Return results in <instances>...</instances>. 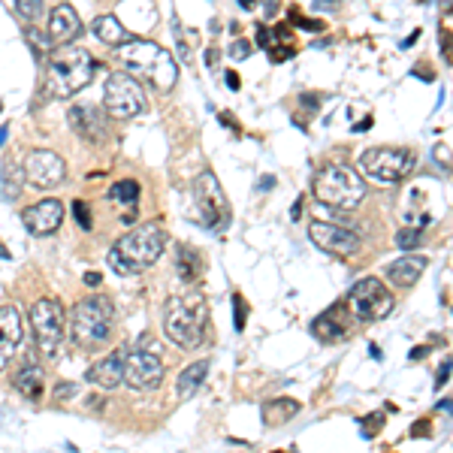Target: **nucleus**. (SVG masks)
<instances>
[{
	"instance_id": "nucleus-40",
	"label": "nucleus",
	"mask_w": 453,
	"mask_h": 453,
	"mask_svg": "<svg viewBox=\"0 0 453 453\" xmlns=\"http://www.w3.org/2000/svg\"><path fill=\"white\" fill-rule=\"evenodd\" d=\"M338 0H314V9L317 13H323V9H336Z\"/></svg>"
},
{
	"instance_id": "nucleus-23",
	"label": "nucleus",
	"mask_w": 453,
	"mask_h": 453,
	"mask_svg": "<svg viewBox=\"0 0 453 453\" xmlns=\"http://www.w3.org/2000/svg\"><path fill=\"white\" fill-rule=\"evenodd\" d=\"M206 375H209V362L206 360H200L194 362V366H188L185 372L178 375L176 381V390H178V399H194V396L200 393V387L206 384Z\"/></svg>"
},
{
	"instance_id": "nucleus-8",
	"label": "nucleus",
	"mask_w": 453,
	"mask_h": 453,
	"mask_svg": "<svg viewBox=\"0 0 453 453\" xmlns=\"http://www.w3.org/2000/svg\"><path fill=\"white\" fill-rule=\"evenodd\" d=\"M414 169V151L399 149V145H378V149H366L360 154L357 173L362 178H375L384 185L402 181Z\"/></svg>"
},
{
	"instance_id": "nucleus-55",
	"label": "nucleus",
	"mask_w": 453,
	"mask_h": 453,
	"mask_svg": "<svg viewBox=\"0 0 453 453\" xmlns=\"http://www.w3.org/2000/svg\"><path fill=\"white\" fill-rule=\"evenodd\" d=\"M0 109H4V106H0Z\"/></svg>"
},
{
	"instance_id": "nucleus-22",
	"label": "nucleus",
	"mask_w": 453,
	"mask_h": 453,
	"mask_svg": "<svg viewBox=\"0 0 453 453\" xmlns=\"http://www.w3.org/2000/svg\"><path fill=\"white\" fill-rule=\"evenodd\" d=\"M91 30H94V37L103 42V45H112V49H118L121 42H127L133 33L127 30L118 21V16H97L94 25H91Z\"/></svg>"
},
{
	"instance_id": "nucleus-4",
	"label": "nucleus",
	"mask_w": 453,
	"mask_h": 453,
	"mask_svg": "<svg viewBox=\"0 0 453 453\" xmlns=\"http://www.w3.org/2000/svg\"><path fill=\"white\" fill-rule=\"evenodd\" d=\"M206 321L209 309L200 293H194V297H173L164 311V333L173 345L194 350L206 342Z\"/></svg>"
},
{
	"instance_id": "nucleus-46",
	"label": "nucleus",
	"mask_w": 453,
	"mask_h": 453,
	"mask_svg": "<svg viewBox=\"0 0 453 453\" xmlns=\"http://www.w3.org/2000/svg\"><path fill=\"white\" fill-rule=\"evenodd\" d=\"M372 127V118H362L360 124H354V133H362V130H369Z\"/></svg>"
},
{
	"instance_id": "nucleus-47",
	"label": "nucleus",
	"mask_w": 453,
	"mask_h": 453,
	"mask_svg": "<svg viewBox=\"0 0 453 453\" xmlns=\"http://www.w3.org/2000/svg\"><path fill=\"white\" fill-rule=\"evenodd\" d=\"M302 103L305 106H317V97L314 94H302Z\"/></svg>"
},
{
	"instance_id": "nucleus-21",
	"label": "nucleus",
	"mask_w": 453,
	"mask_h": 453,
	"mask_svg": "<svg viewBox=\"0 0 453 453\" xmlns=\"http://www.w3.org/2000/svg\"><path fill=\"white\" fill-rule=\"evenodd\" d=\"M426 266H429L426 257H420V254H408V257L393 260V263L384 269V275H387L396 287H411V285H417V278L423 275Z\"/></svg>"
},
{
	"instance_id": "nucleus-2",
	"label": "nucleus",
	"mask_w": 453,
	"mask_h": 453,
	"mask_svg": "<svg viewBox=\"0 0 453 453\" xmlns=\"http://www.w3.org/2000/svg\"><path fill=\"white\" fill-rule=\"evenodd\" d=\"M94 70H97V61L91 58L82 45L67 42L49 58V67H45V88H49V94L55 100H67L91 85Z\"/></svg>"
},
{
	"instance_id": "nucleus-34",
	"label": "nucleus",
	"mask_w": 453,
	"mask_h": 453,
	"mask_svg": "<svg viewBox=\"0 0 453 453\" xmlns=\"http://www.w3.org/2000/svg\"><path fill=\"white\" fill-rule=\"evenodd\" d=\"M432 157H435V164L445 169V173H450V145H435Z\"/></svg>"
},
{
	"instance_id": "nucleus-53",
	"label": "nucleus",
	"mask_w": 453,
	"mask_h": 453,
	"mask_svg": "<svg viewBox=\"0 0 453 453\" xmlns=\"http://www.w3.org/2000/svg\"><path fill=\"white\" fill-rule=\"evenodd\" d=\"M6 136H9V127H0V145L6 142Z\"/></svg>"
},
{
	"instance_id": "nucleus-39",
	"label": "nucleus",
	"mask_w": 453,
	"mask_h": 453,
	"mask_svg": "<svg viewBox=\"0 0 453 453\" xmlns=\"http://www.w3.org/2000/svg\"><path fill=\"white\" fill-rule=\"evenodd\" d=\"M218 121H221V124H226V127H230L233 133H239V124L233 121V115H226V112H221V115H218Z\"/></svg>"
},
{
	"instance_id": "nucleus-25",
	"label": "nucleus",
	"mask_w": 453,
	"mask_h": 453,
	"mask_svg": "<svg viewBox=\"0 0 453 453\" xmlns=\"http://www.w3.org/2000/svg\"><path fill=\"white\" fill-rule=\"evenodd\" d=\"M176 251H178V257H176V272H178V278L185 281V285H194V281L200 278V272H202V254L194 251L190 245H178Z\"/></svg>"
},
{
	"instance_id": "nucleus-54",
	"label": "nucleus",
	"mask_w": 453,
	"mask_h": 453,
	"mask_svg": "<svg viewBox=\"0 0 453 453\" xmlns=\"http://www.w3.org/2000/svg\"><path fill=\"white\" fill-rule=\"evenodd\" d=\"M0 257H9V251H4V248H0Z\"/></svg>"
},
{
	"instance_id": "nucleus-15",
	"label": "nucleus",
	"mask_w": 453,
	"mask_h": 453,
	"mask_svg": "<svg viewBox=\"0 0 453 453\" xmlns=\"http://www.w3.org/2000/svg\"><path fill=\"white\" fill-rule=\"evenodd\" d=\"M67 121H70V127L82 136L85 142H103L106 139V115L97 106L76 103V106L67 109Z\"/></svg>"
},
{
	"instance_id": "nucleus-35",
	"label": "nucleus",
	"mask_w": 453,
	"mask_h": 453,
	"mask_svg": "<svg viewBox=\"0 0 453 453\" xmlns=\"http://www.w3.org/2000/svg\"><path fill=\"white\" fill-rule=\"evenodd\" d=\"M251 52H254V45L248 42V40H236V42L230 45V55H233V58H248Z\"/></svg>"
},
{
	"instance_id": "nucleus-36",
	"label": "nucleus",
	"mask_w": 453,
	"mask_h": 453,
	"mask_svg": "<svg viewBox=\"0 0 453 453\" xmlns=\"http://www.w3.org/2000/svg\"><path fill=\"white\" fill-rule=\"evenodd\" d=\"M450 381V360L441 362V369H438V378H435V387H441V384H447Z\"/></svg>"
},
{
	"instance_id": "nucleus-20",
	"label": "nucleus",
	"mask_w": 453,
	"mask_h": 453,
	"mask_svg": "<svg viewBox=\"0 0 453 453\" xmlns=\"http://www.w3.org/2000/svg\"><path fill=\"white\" fill-rule=\"evenodd\" d=\"M94 387H103V390H115L121 378H124V350H112L103 360H97L94 366L88 369L85 375Z\"/></svg>"
},
{
	"instance_id": "nucleus-24",
	"label": "nucleus",
	"mask_w": 453,
	"mask_h": 453,
	"mask_svg": "<svg viewBox=\"0 0 453 453\" xmlns=\"http://www.w3.org/2000/svg\"><path fill=\"white\" fill-rule=\"evenodd\" d=\"M42 387H45V372L37 366V362H28V366L16 375V390L25 396V399H30V402L40 399Z\"/></svg>"
},
{
	"instance_id": "nucleus-9",
	"label": "nucleus",
	"mask_w": 453,
	"mask_h": 453,
	"mask_svg": "<svg viewBox=\"0 0 453 453\" xmlns=\"http://www.w3.org/2000/svg\"><path fill=\"white\" fill-rule=\"evenodd\" d=\"M393 293L387 290V285L378 278H360L350 293L345 297V309L348 314L360 323H372V321H384L393 311Z\"/></svg>"
},
{
	"instance_id": "nucleus-43",
	"label": "nucleus",
	"mask_w": 453,
	"mask_h": 453,
	"mask_svg": "<svg viewBox=\"0 0 453 453\" xmlns=\"http://www.w3.org/2000/svg\"><path fill=\"white\" fill-rule=\"evenodd\" d=\"M100 281H103V278H100L97 272H85V285L88 287H100Z\"/></svg>"
},
{
	"instance_id": "nucleus-14",
	"label": "nucleus",
	"mask_w": 453,
	"mask_h": 453,
	"mask_svg": "<svg viewBox=\"0 0 453 453\" xmlns=\"http://www.w3.org/2000/svg\"><path fill=\"white\" fill-rule=\"evenodd\" d=\"M309 236H311V242L321 248V251L336 254V257H348V254H354L360 248V236L354 230H348V226H342V224L311 221Z\"/></svg>"
},
{
	"instance_id": "nucleus-6",
	"label": "nucleus",
	"mask_w": 453,
	"mask_h": 453,
	"mask_svg": "<svg viewBox=\"0 0 453 453\" xmlns=\"http://www.w3.org/2000/svg\"><path fill=\"white\" fill-rule=\"evenodd\" d=\"M115 330V309L106 297L79 299L70 311V336L79 348H100Z\"/></svg>"
},
{
	"instance_id": "nucleus-11",
	"label": "nucleus",
	"mask_w": 453,
	"mask_h": 453,
	"mask_svg": "<svg viewBox=\"0 0 453 453\" xmlns=\"http://www.w3.org/2000/svg\"><path fill=\"white\" fill-rule=\"evenodd\" d=\"M30 326H33V338L42 357L55 360L61 354V342H64V311L58 299H40L30 309Z\"/></svg>"
},
{
	"instance_id": "nucleus-26",
	"label": "nucleus",
	"mask_w": 453,
	"mask_h": 453,
	"mask_svg": "<svg viewBox=\"0 0 453 453\" xmlns=\"http://www.w3.org/2000/svg\"><path fill=\"white\" fill-rule=\"evenodd\" d=\"M299 414V402L297 399H272L263 405V420L269 426H281V423H287L290 417H297Z\"/></svg>"
},
{
	"instance_id": "nucleus-45",
	"label": "nucleus",
	"mask_w": 453,
	"mask_h": 453,
	"mask_svg": "<svg viewBox=\"0 0 453 453\" xmlns=\"http://www.w3.org/2000/svg\"><path fill=\"white\" fill-rule=\"evenodd\" d=\"M290 218H293V221H299V218H302V200H297V202L290 206Z\"/></svg>"
},
{
	"instance_id": "nucleus-49",
	"label": "nucleus",
	"mask_w": 453,
	"mask_h": 453,
	"mask_svg": "<svg viewBox=\"0 0 453 453\" xmlns=\"http://www.w3.org/2000/svg\"><path fill=\"white\" fill-rule=\"evenodd\" d=\"M206 61H209V67H214V61H218V52L209 49V52H206Z\"/></svg>"
},
{
	"instance_id": "nucleus-19",
	"label": "nucleus",
	"mask_w": 453,
	"mask_h": 453,
	"mask_svg": "<svg viewBox=\"0 0 453 453\" xmlns=\"http://www.w3.org/2000/svg\"><path fill=\"white\" fill-rule=\"evenodd\" d=\"M311 333L317 338H323V342H342V338L348 336V309H345V302H336L321 317H314Z\"/></svg>"
},
{
	"instance_id": "nucleus-27",
	"label": "nucleus",
	"mask_w": 453,
	"mask_h": 453,
	"mask_svg": "<svg viewBox=\"0 0 453 453\" xmlns=\"http://www.w3.org/2000/svg\"><path fill=\"white\" fill-rule=\"evenodd\" d=\"M109 200H118V202H124V206H136V200H139V181H133V178H127V181H115V185L109 188Z\"/></svg>"
},
{
	"instance_id": "nucleus-37",
	"label": "nucleus",
	"mask_w": 453,
	"mask_h": 453,
	"mask_svg": "<svg viewBox=\"0 0 453 453\" xmlns=\"http://www.w3.org/2000/svg\"><path fill=\"white\" fill-rule=\"evenodd\" d=\"M362 423L369 426V420H362ZM381 423H384V414H375V417H372V429H366V432H362V435H369V438H372V435H375L378 429H381Z\"/></svg>"
},
{
	"instance_id": "nucleus-28",
	"label": "nucleus",
	"mask_w": 453,
	"mask_h": 453,
	"mask_svg": "<svg viewBox=\"0 0 453 453\" xmlns=\"http://www.w3.org/2000/svg\"><path fill=\"white\" fill-rule=\"evenodd\" d=\"M6 4L16 9V16H21L25 21H30V25L42 16V0H6Z\"/></svg>"
},
{
	"instance_id": "nucleus-3",
	"label": "nucleus",
	"mask_w": 453,
	"mask_h": 453,
	"mask_svg": "<svg viewBox=\"0 0 453 453\" xmlns=\"http://www.w3.org/2000/svg\"><path fill=\"white\" fill-rule=\"evenodd\" d=\"M164 245H166V236L161 226L142 224L115 242V248L109 251V266L118 275H139V272L151 269L157 263V257L164 254Z\"/></svg>"
},
{
	"instance_id": "nucleus-31",
	"label": "nucleus",
	"mask_w": 453,
	"mask_h": 453,
	"mask_svg": "<svg viewBox=\"0 0 453 453\" xmlns=\"http://www.w3.org/2000/svg\"><path fill=\"white\" fill-rule=\"evenodd\" d=\"M233 326H236V333L245 330V299H242V293H233Z\"/></svg>"
},
{
	"instance_id": "nucleus-50",
	"label": "nucleus",
	"mask_w": 453,
	"mask_h": 453,
	"mask_svg": "<svg viewBox=\"0 0 453 453\" xmlns=\"http://www.w3.org/2000/svg\"><path fill=\"white\" fill-rule=\"evenodd\" d=\"M275 6H278V0H266V16L275 13Z\"/></svg>"
},
{
	"instance_id": "nucleus-42",
	"label": "nucleus",
	"mask_w": 453,
	"mask_h": 453,
	"mask_svg": "<svg viewBox=\"0 0 453 453\" xmlns=\"http://www.w3.org/2000/svg\"><path fill=\"white\" fill-rule=\"evenodd\" d=\"M226 85H230V91H239V73L226 70Z\"/></svg>"
},
{
	"instance_id": "nucleus-10",
	"label": "nucleus",
	"mask_w": 453,
	"mask_h": 453,
	"mask_svg": "<svg viewBox=\"0 0 453 453\" xmlns=\"http://www.w3.org/2000/svg\"><path fill=\"white\" fill-rule=\"evenodd\" d=\"M127 387L133 390H154L164 381V362L157 357V345L154 338L142 336L139 348H133L130 354H124V378Z\"/></svg>"
},
{
	"instance_id": "nucleus-52",
	"label": "nucleus",
	"mask_w": 453,
	"mask_h": 453,
	"mask_svg": "<svg viewBox=\"0 0 453 453\" xmlns=\"http://www.w3.org/2000/svg\"><path fill=\"white\" fill-rule=\"evenodd\" d=\"M239 6L242 9H254V0H239Z\"/></svg>"
},
{
	"instance_id": "nucleus-5",
	"label": "nucleus",
	"mask_w": 453,
	"mask_h": 453,
	"mask_svg": "<svg viewBox=\"0 0 453 453\" xmlns=\"http://www.w3.org/2000/svg\"><path fill=\"white\" fill-rule=\"evenodd\" d=\"M314 197H317V202H323V206H330V209L350 212L366 200V181H362V176L354 166L336 161V164H326L321 173H317Z\"/></svg>"
},
{
	"instance_id": "nucleus-30",
	"label": "nucleus",
	"mask_w": 453,
	"mask_h": 453,
	"mask_svg": "<svg viewBox=\"0 0 453 453\" xmlns=\"http://www.w3.org/2000/svg\"><path fill=\"white\" fill-rule=\"evenodd\" d=\"M287 21H290V25H297V28H302V30H323V21L305 18L297 6H290V9H287Z\"/></svg>"
},
{
	"instance_id": "nucleus-32",
	"label": "nucleus",
	"mask_w": 453,
	"mask_h": 453,
	"mask_svg": "<svg viewBox=\"0 0 453 453\" xmlns=\"http://www.w3.org/2000/svg\"><path fill=\"white\" fill-rule=\"evenodd\" d=\"M73 218H76V224L82 226V230H91V226H94V221H91V212H88V206H85L82 200L73 202Z\"/></svg>"
},
{
	"instance_id": "nucleus-41",
	"label": "nucleus",
	"mask_w": 453,
	"mask_h": 453,
	"mask_svg": "<svg viewBox=\"0 0 453 453\" xmlns=\"http://www.w3.org/2000/svg\"><path fill=\"white\" fill-rule=\"evenodd\" d=\"M272 188H275V176H263V178H260L257 190H272Z\"/></svg>"
},
{
	"instance_id": "nucleus-7",
	"label": "nucleus",
	"mask_w": 453,
	"mask_h": 453,
	"mask_svg": "<svg viewBox=\"0 0 453 453\" xmlns=\"http://www.w3.org/2000/svg\"><path fill=\"white\" fill-rule=\"evenodd\" d=\"M190 209H197L194 221L200 226H206V230H212V233L226 230V224H230V202H226L214 173H202L194 181V190H190Z\"/></svg>"
},
{
	"instance_id": "nucleus-13",
	"label": "nucleus",
	"mask_w": 453,
	"mask_h": 453,
	"mask_svg": "<svg viewBox=\"0 0 453 453\" xmlns=\"http://www.w3.org/2000/svg\"><path fill=\"white\" fill-rule=\"evenodd\" d=\"M67 176V164L61 154L55 151H45V149H37L25 157V181L30 188L37 190H52L58 188Z\"/></svg>"
},
{
	"instance_id": "nucleus-17",
	"label": "nucleus",
	"mask_w": 453,
	"mask_h": 453,
	"mask_svg": "<svg viewBox=\"0 0 453 453\" xmlns=\"http://www.w3.org/2000/svg\"><path fill=\"white\" fill-rule=\"evenodd\" d=\"M82 18H79V13L70 6V4H61V6H55L52 13H49V42L52 45H67V42H73L82 37Z\"/></svg>"
},
{
	"instance_id": "nucleus-33",
	"label": "nucleus",
	"mask_w": 453,
	"mask_h": 453,
	"mask_svg": "<svg viewBox=\"0 0 453 453\" xmlns=\"http://www.w3.org/2000/svg\"><path fill=\"white\" fill-rule=\"evenodd\" d=\"M28 42L33 45V52H37V58H42V55H45V49H55V45H52L49 40H42V33H40V30H33V28H30V33H28Z\"/></svg>"
},
{
	"instance_id": "nucleus-12",
	"label": "nucleus",
	"mask_w": 453,
	"mask_h": 453,
	"mask_svg": "<svg viewBox=\"0 0 453 453\" xmlns=\"http://www.w3.org/2000/svg\"><path fill=\"white\" fill-rule=\"evenodd\" d=\"M103 106L112 118H136L145 112V91L127 73H112L103 88Z\"/></svg>"
},
{
	"instance_id": "nucleus-29",
	"label": "nucleus",
	"mask_w": 453,
	"mask_h": 453,
	"mask_svg": "<svg viewBox=\"0 0 453 453\" xmlns=\"http://www.w3.org/2000/svg\"><path fill=\"white\" fill-rule=\"evenodd\" d=\"M423 242V233L417 230V226H405V230L396 233V245L402 248V251H414V248H420Z\"/></svg>"
},
{
	"instance_id": "nucleus-51",
	"label": "nucleus",
	"mask_w": 453,
	"mask_h": 453,
	"mask_svg": "<svg viewBox=\"0 0 453 453\" xmlns=\"http://www.w3.org/2000/svg\"><path fill=\"white\" fill-rule=\"evenodd\" d=\"M369 354L375 357V360H381V348H378V345H369Z\"/></svg>"
},
{
	"instance_id": "nucleus-18",
	"label": "nucleus",
	"mask_w": 453,
	"mask_h": 453,
	"mask_svg": "<svg viewBox=\"0 0 453 453\" xmlns=\"http://www.w3.org/2000/svg\"><path fill=\"white\" fill-rule=\"evenodd\" d=\"M21 342V317L16 305H0V372L13 360L16 348Z\"/></svg>"
},
{
	"instance_id": "nucleus-1",
	"label": "nucleus",
	"mask_w": 453,
	"mask_h": 453,
	"mask_svg": "<svg viewBox=\"0 0 453 453\" xmlns=\"http://www.w3.org/2000/svg\"><path fill=\"white\" fill-rule=\"evenodd\" d=\"M118 61L127 67V73L151 82L157 91H169L178 79V64L164 45H157L151 40L130 37L127 42L118 45Z\"/></svg>"
},
{
	"instance_id": "nucleus-48",
	"label": "nucleus",
	"mask_w": 453,
	"mask_h": 453,
	"mask_svg": "<svg viewBox=\"0 0 453 453\" xmlns=\"http://www.w3.org/2000/svg\"><path fill=\"white\" fill-rule=\"evenodd\" d=\"M426 357V348H414L411 350V360H423Z\"/></svg>"
},
{
	"instance_id": "nucleus-38",
	"label": "nucleus",
	"mask_w": 453,
	"mask_h": 453,
	"mask_svg": "<svg viewBox=\"0 0 453 453\" xmlns=\"http://www.w3.org/2000/svg\"><path fill=\"white\" fill-rule=\"evenodd\" d=\"M257 42H260V45H263V49H269V45H272V37H269V30H266L263 25H260V28H257Z\"/></svg>"
},
{
	"instance_id": "nucleus-16",
	"label": "nucleus",
	"mask_w": 453,
	"mask_h": 453,
	"mask_svg": "<svg viewBox=\"0 0 453 453\" xmlns=\"http://www.w3.org/2000/svg\"><path fill=\"white\" fill-rule=\"evenodd\" d=\"M21 221H25L28 233H33V236H52L64 221V206L58 200H42L37 206L25 209Z\"/></svg>"
},
{
	"instance_id": "nucleus-44",
	"label": "nucleus",
	"mask_w": 453,
	"mask_h": 453,
	"mask_svg": "<svg viewBox=\"0 0 453 453\" xmlns=\"http://www.w3.org/2000/svg\"><path fill=\"white\" fill-rule=\"evenodd\" d=\"M417 40H420V30H411V33H408V40H402V49H411Z\"/></svg>"
}]
</instances>
